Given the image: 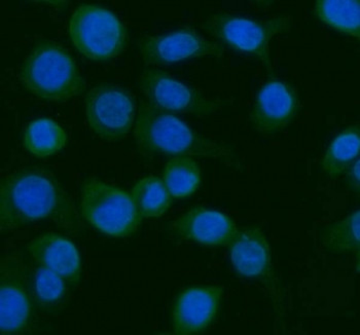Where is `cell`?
I'll list each match as a JSON object with an SVG mask.
<instances>
[{
	"label": "cell",
	"instance_id": "obj_18",
	"mask_svg": "<svg viewBox=\"0 0 360 335\" xmlns=\"http://www.w3.org/2000/svg\"><path fill=\"white\" fill-rule=\"evenodd\" d=\"M315 15L335 30L359 39V0H319L315 4Z\"/></svg>",
	"mask_w": 360,
	"mask_h": 335
},
{
	"label": "cell",
	"instance_id": "obj_23",
	"mask_svg": "<svg viewBox=\"0 0 360 335\" xmlns=\"http://www.w3.org/2000/svg\"><path fill=\"white\" fill-rule=\"evenodd\" d=\"M347 174V185L353 192L359 194L360 177H359V157L355 159L354 163L349 167Z\"/></svg>",
	"mask_w": 360,
	"mask_h": 335
},
{
	"label": "cell",
	"instance_id": "obj_14",
	"mask_svg": "<svg viewBox=\"0 0 360 335\" xmlns=\"http://www.w3.org/2000/svg\"><path fill=\"white\" fill-rule=\"evenodd\" d=\"M170 228L179 239L206 246H230L238 232L230 217L200 206L184 213Z\"/></svg>",
	"mask_w": 360,
	"mask_h": 335
},
{
	"label": "cell",
	"instance_id": "obj_5",
	"mask_svg": "<svg viewBox=\"0 0 360 335\" xmlns=\"http://www.w3.org/2000/svg\"><path fill=\"white\" fill-rule=\"evenodd\" d=\"M79 209L86 223L108 236H130L141 223L131 195L96 178L86 179L82 185Z\"/></svg>",
	"mask_w": 360,
	"mask_h": 335
},
{
	"label": "cell",
	"instance_id": "obj_6",
	"mask_svg": "<svg viewBox=\"0 0 360 335\" xmlns=\"http://www.w3.org/2000/svg\"><path fill=\"white\" fill-rule=\"evenodd\" d=\"M70 34L75 48L93 61L119 56L128 44V31L119 18L101 6L84 4L70 19Z\"/></svg>",
	"mask_w": 360,
	"mask_h": 335
},
{
	"label": "cell",
	"instance_id": "obj_13",
	"mask_svg": "<svg viewBox=\"0 0 360 335\" xmlns=\"http://www.w3.org/2000/svg\"><path fill=\"white\" fill-rule=\"evenodd\" d=\"M222 294L221 286H198L184 290L173 306V332L191 335L205 331L217 318Z\"/></svg>",
	"mask_w": 360,
	"mask_h": 335
},
{
	"label": "cell",
	"instance_id": "obj_3",
	"mask_svg": "<svg viewBox=\"0 0 360 335\" xmlns=\"http://www.w3.org/2000/svg\"><path fill=\"white\" fill-rule=\"evenodd\" d=\"M20 79L28 92L46 101H65L86 90V81L70 52L46 39L31 48L22 64Z\"/></svg>",
	"mask_w": 360,
	"mask_h": 335
},
{
	"label": "cell",
	"instance_id": "obj_2",
	"mask_svg": "<svg viewBox=\"0 0 360 335\" xmlns=\"http://www.w3.org/2000/svg\"><path fill=\"white\" fill-rule=\"evenodd\" d=\"M134 136L139 154L144 157L161 155L212 157L232 167H241L230 148L201 136L173 113L148 102L140 104Z\"/></svg>",
	"mask_w": 360,
	"mask_h": 335
},
{
	"label": "cell",
	"instance_id": "obj_11",
	"mask_svg": "<svg viewBox=\"0 0 360 335\" xmlns=\"http://www.w3.org/2000/svg\"><path fill=\"white\" fill-rule=\"evenodd\" d=\"M137 46L146 65H167L191 58L221 57L226 51L221 44L209 41L193 27L148 35L141 37Z\"/></svg>",
	"mask_w": 360,
	"mask_h": 335
},
{
	"label": "cell",
	"instance_id": "obj_1",
	"mask_svg": "<svg viewBox=\"0 0 360 335\" xmlns=\"http://www.w3.org/2000/svg\"><path fill=\"white\" fill-rule=\"evenodd\" d=\"M37 221H53L75 236L84 230L75 204L48 171L28 168L8 175L0 185L1 232Z\"/></svg>",
	"mask_w": 360,
	"mask_h": 335
},
{
	"label": "cell",
	"instance_id": "obj_12",
	"mask_svg": "<svg viewBox=\"0 0 360 335\" xmlns=\"http://www.w3.org/2000/svg\"><path fill=\"white\" fill-rule=\"evenodd\" d=\"M299 110L295 88L290 84L273 79L257 93L250 112L251 124L259 134H275L290 125Z\"/></svg>",
	"mask_w": 360,
	"mask_h": 335
},
{
	"label": "cell",
	"instance_id": "obj_7",
	"mask_svg": "<svg viewBox=\"0 0 360 335\" xmlns=\"http://www.w3.org/2000/svg\"><path fill=\"white\" fill-rule=\"evenodd\" d=\"M231 261L236 272L261 282L272 299L279 320L285 317V295L279 284L271 259V248L263 230L257 226L238 230L230 244Z\"/></svg>",
	"mask_w": 360,
	"mask_h": 335
},
{
	"label": "cell",
	"instance_id": "obj_21",
	"mask_svg": "<svg viewBox=\"0 0 360 335\" xmlns=\"http://www.w3.org/2000/svg\"><path fill=\"white\" fill-rule=\"evenodd\" d=\"M163 180L171 197H190L199 188L201 171L192 157H174L166 164Z\"/></svg>",
	"mask_w": 360,
	"mask_h": 335
},
{
	"label": "cell",
	"instance_id": "obj_20",
	"mask_svg": "<svg viewBox=\"0 0 360 335\" xmlns=\"http://www.w3.org/2000/svg\"><path fill=\"white\" fill-rule=\"evenodd\" d=\"M65 131L51 119L32 121L24 134V146L30 154L46 157L56 154L65 146Z\"/></svg>",
	"mask_w": 360,
	"mask_h": 335
},
{
	"label": "cell",
	"instance_id": "obj_8",
	"mask_svg": "<svg viewBox=\"0 0 360 335\" xmlns=\"http://www.w3.org/2000/svg\"><path fill=\"white\" fill-rule=\"evenodd\" d=\"M34 307L28 266L20 255L4 257L0 261L1 334H24L30 331L34 322Z\"/></svg>",
	"mask_w": 360,
	"mask_h": 335
},
{
	"label": "cell",
	"instance_id": "obj_15",
	"mask_svg": "<svg viewBox=\"0 0 360 335\" xmlns=\"http://www.w3.org/2000/svg\"><path fill=\"white\" fill-rule=\"evenodd\" d=\"M28 251L37 265L50 268L68 285L75 286L81 281V256L72 242L66 237L46 232L29 243Z\"/></svg>",
	"mask_w": 360,
	"mask_h": 335
},
{
	"label": "cell",
	"instance_id": "obj_22",
	"mask_svg": "<svg viewBox=\"0 0 360 335\" xmlns=\"http://www.w3.org/2000/svg\"><path fill=\"white\" fill-rule=\"evenodd\" d=\"M359 210L348 215L343 221L330 224L321 235L322 245L328 251L347 254L356 253L359 258Z\"/></svg>",
	"mask_w": 360,
	"mask_h": 335
},
{
	"label": "cell",
	"instance_id": "obj_10",
	"mask_svg": "<svg viewBox=\"0 0 360 335\" xmlns=\"http://www.w3.org/2000/svg\"><path fill=\"white\" fill-rule=\"evenodd\" d=\"M139 84L148 103L164 112L206 117L221 107V100L206 97L165 71L146 70L140 75Z\"/></svg>",
	"mask_w": 360,
	"mask_h": 335
},
{
	"label": "cell",
	"instance_id": "obj_9",
	"mask_svg": "<svg viewBox=\"0 0 360 335\" xmlns=\"http://www.w3.org/2000/svg\"><path fill=\"white\" fill-rule=\"evenodd\" d=\"M89 126L108 141L124 138L134 123L135 101L132 95L117 84H99L86 95Z\"/></svg>",
	"mask_w": 360,
	"mask_h": 335
},
{
	"label": "cell",
	"instance_id": "obj_16",
	"mask_svg": "<svg viewBox=\"0 0 360 335\" xmlns=\"http://www.w3.org/2000/svg\"><path fill=\"white\" fill-rule=\"evenodd\" d=\"M31 294L35 307L46 314H57L70 299L68 284L59 275L41 265L29 268Z\"/></svg>",
	"mask_w": 360,
	"mask_h": 335
},
{
	"label": "cell",
	"instance_id": "obj_19",
	"mask_svg": "<svg viewBox=\"0 0 360 335\" xmlns=\"http://www.w3.org/2000/svg\"><path fill=\"white\" fill-rule=\"evenodd\" d=\"M131 197L142 218H158L165 214L172 197L165 182L153 175L137 182Z\"/></svg>",
	"mask_w": 360,
	"mask_h": 335
},
{
	"label": "cell",
	"instance_id": "obj_4",
	"mask_svg": "<svg viewBox=\"0 0 360 335\" xmlns=\"http://www.w3.org/2000/svg\"><path fill=\"white\" fill-rule=\"evenodd\" d=\"M291 18L282 15L266 20H253L219 13L204 22V30L211 37L237 52L257 58L273 71L270 57V41L276 34L288 33L291 29Z\"/></svg>",
	"mask_w": 360,
	"mask_h": 335
},
{
	"label": "cell",
	"instance_id": "obj_17",
	"mask_svg": "<svg viewBox=\"0 0 360 335\" xmlns=\"http://www.w3.org/2000/svg\"><path fill=\"white\" fill-rule=\"evenodd\" d=\"M359 126H349L330 143L322 159V170L330 178H338L359 159Z\"/></svg>",
	"mask_w": 360,
	"mask_h": 335
}]
</instances>
